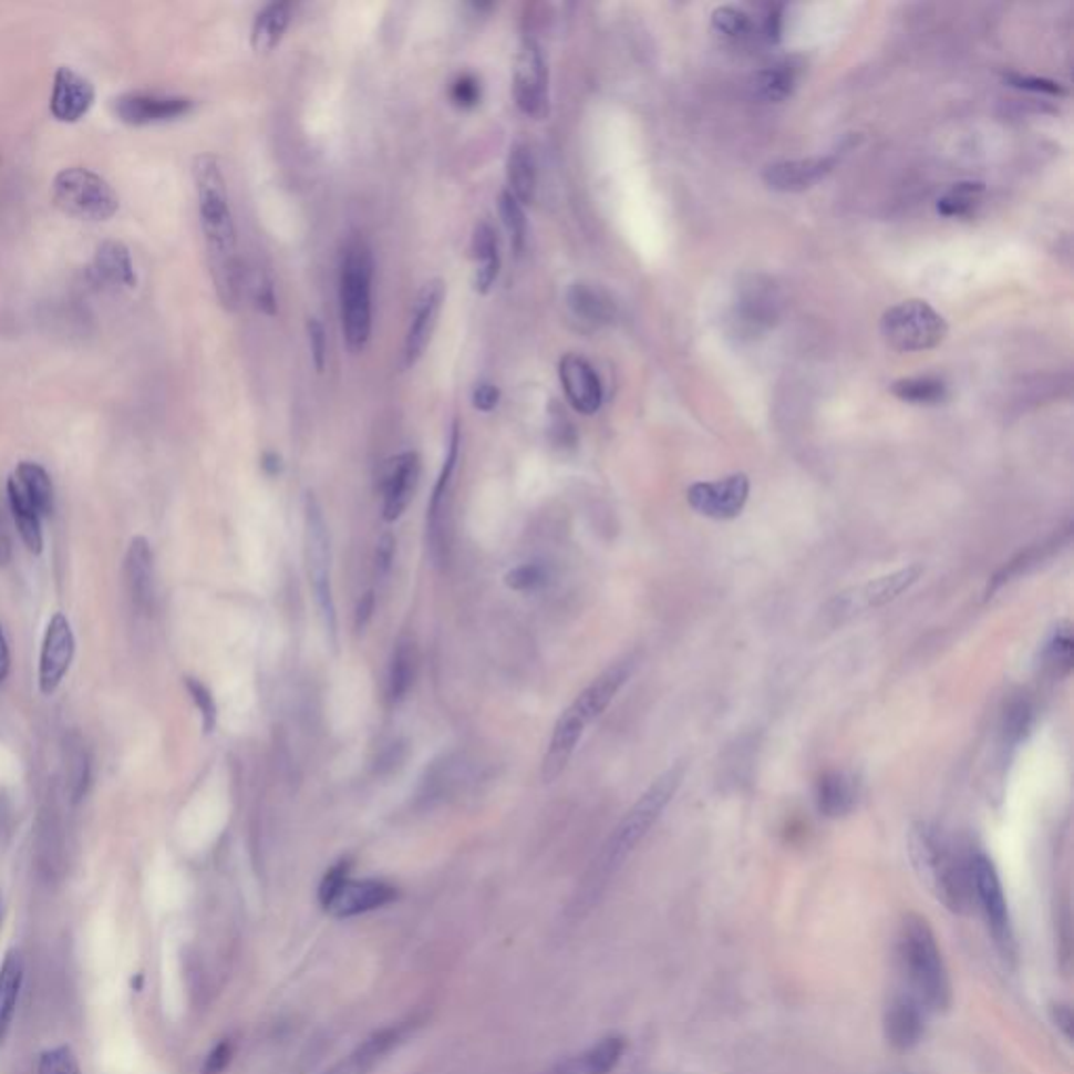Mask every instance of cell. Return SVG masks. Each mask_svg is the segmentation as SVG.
Masks as SVG:
<instances>
[{"mask_svg": "<svg viewBox=\"0 0 1074 1074\" xmlns=\"http://www.w3.org/2000/svg\"><path fill=\"white\" fill-rule=\"evenodd\" d=\"M199 225L206 239L210 273L220 304L229 311L238 309L246 290V271L238 257V231L231 210V198L220 162L213 154H202L192 166Z\"/></svg>", "mask_w": 1074, "mask_h": 1074, "instance_id": "cell-1", "label": "cell"}, {"mask_svg": "<svg viewBox=\"0 0 1074 1074\" xmlns=\"http://www.w3.org/2000/svg\"><path fill=\"white\" fill-rule=\"evenodd\" d=\"M909 856L921 884L953 913L972 905L970 858H963L953 839L932 823L919 820L909 829Z\"/></svg>", "mask_w": 1074, "mask_h": 1074, "instance_id": "cell-2", "label": "cell"}, {"mask_svg": "<svg viewBox=\"0 0 1074 1074\" xmlns=\"http://www.w3.org/2000/svg\"><path fill=\"white\" fill-rule=\"evenodd\" d=\"M634 657H626L609 665L600 677L595 678L576 701L560 714L550 736L548 752L541 762V781L555 783L565 773L569 760L576 752L577 743L586 733V729L597 720L616 699L621 686L632 677Z\"/></svg>", "mask_w": 1074, "mask_h": 1074, "instance_id": "cell-3", "label": "cell"}, {"mask_svg": "<svg viewBox=\"0 0 1074 1074\" xmlns=\"http://www.w3.org/2000/svg\"><path fill=\"white\" fill-rule=\"evenodd\" d=\"M684 778V768L674 766L657 778L655 783L638 797L637 804L619 820L616 832L602 846L598 855L595 869L590 871L586 881V896L598 895L600 888L609 881V877L626 863V858L637 850L638 844L651 832V827L659 820L661 813L677 796L678 787Z\"/></svg>", "mask_w": 1074, "mask_h": 1074, "instance_id": "cell-4", "label": "cell"}, {"mask_svg": "<svg viewBox=\"0 0 1074 1074\" xmlns=\"http://www.w3.org/2000/svg\"><path fill=\"white\" fill-rule=\"evenodd\" d=\"M898 956L909 980L911 995L926 1008L928 1014L947 1012L951 1005V978L934 932L923 917H905L898 936Z\"/></svg>", "mask_w": 1074, "mask_h": 1074, "instance_id": "cell-5", "label": "cell"}, {"mask_svg": "<svg viewBox=\"0 0 1074 1074\" xmlns=\"http://www.w3.org/2000/svg\"><path fill=\"white\" fill-rule=\"evenodd\" d=\"M372 283L374 255L361 236L347 239L340 257V321L347 349L359 355L372 339Z\"/></svg>", "mask_w": 1074, "mask_h": 1074, "instance_id": "cell-6", "label": "cell"}, {"mask_svg": "<svg viewBox=\"0 0 1074 1074\" xmlns=\"http://www.w3.org/2000/svg\"><path fill=\"white\" fill-rule=\"evenodd\" d=\"M53 202L61 213L82 220L112 219L120 208L118 194L97 173L72 166L53 179Z\"/></svg>", "mask_w": 1074, "mask_h": 1074, "instance_id": "cell-7", "label": "cell"}, {"mask_svg": "<svg viewBox=\"0 0 1074 1074\" xmlns=\"http://www.w3.org/2000/svg\"><path fill=\"white\" fill-rule=\"evenodd\" d=\"M949 326L926 300H905L881 318V337L898 353L930 351L947 339Z\"/></svg>", "mask_w": 1074, "mask_h": 1074, "instance_id": "cell-8", "label": "cell"}, {"mask_svg": "<svg viewBox=\"0 0 1074 1074\" xmlns=\"http://www.w3.org/2000/svg\"><path fill=\"white\" fill-rule=\"evenodd\" d=\"M923 574H926V567L916 562V565L902 567V569L892 571V574H886V576H879L876 579H867L865 584L853 586V588H848V590H844V592L832 598L825 607V617L834 626H837V623L841 626V623H846L855 617L881 609V607L898 600L905 592H909Z\"/></svg>", "mask_w": 1074, "mask_h": 1074, "instance_id": "cell-9", "label": "cell"}, {"mask_svg": "<svg viewBox=\"0 0 1074 1074\" xmlns=\"http://www.w3.org/2000/svg\"><path fill=\"white\" fill-rule=\"evenodd\" d=\"M304 536H307V560H309V577L311 586L318 600L319 616L323 621V628L328 632L330 642L337 647V607L332 597V579H330V536H328V525L321 515L318 499L311 494L307 496L304 506Z\"/></svg>", "mask_w": 1074, "mask_h": 1074, "instance_id": "cell-10", "label": "cell"}, {"mask_svg": "<svg viewBox=\"0 0 1074 1074\" xmlns=\"http://www.w3.org/2000/svg\"><path fill=\"white\" fill-rule=\"evenodd\" d=\"M970 881H972V898H975L980 905V911L987 919V926L995 940L996 949L1005 957H1014V930H1012L1008 900L995 865L989 856L980 853L970 856Z\"/></svg>", "mask_w": 1074, "mask_h": 1074, "instance_id": "cell-11", "label": "cell"}, {"mask_svg": "<svg viewBox=\"0 0 1074 1074\" xmlns=\"http://www.w3.org/2000/svg\"><path fill=\"white\" fill-rule=\"evenodd\" d=\"M459 456V426L458 422L452 426L450 435V450L447 458L443 462L437 485L433 489V498L426 515V541H428V553L431 558L443 565L450 558V504H452V483L454 473L458 466Z\"/></svg>", "mask_w": 1074, "mask_h": 1074, "instance_id": "cell-12", "label": "cell"}, {"mask_svg": "<svg viewBox=\"0 0 1074 1074\" xmlns=\"http://www.w3.org/2000/svg\"><path fill=\"white\" fill-rule=\"evenodd\" d=\"M513 95L518 110L529 118H541L548 112V65L534 37H525L518 47Z\"/></svg>", "mask_w": 1074, "mask_h": 1074, "instance_id": "cell-13", "label": "cell"}, {"mask_svg": "<svg viewBox=\"0 0 1074 1074\" xmlns=\"http://www.w3.org/2000/svg\"><path fill=\"white\" fill-rule=\"evenodd\" d=\"M750 499L747 475H731L717 481H699L686 492V502L696 515L714 520L736 518Z\"/></svg>", "mask_w": 1074, "mask_h": 1074, "instance_id": "cell-14", "label": "cell"}, {"mask_svg": "<svg viewBox=\"0 0 1074 1074\" xmlns=\"http://www.w3.org/2000/svg\"><path fill=\"white\" fill-rule=\"evenodd\" d=\"M443 300H445V283L441 279H431L420 288L419 297L412 307L405 340H403V368L407 370L414 368L426 353L437 328Z\"/></svg>", "mask_w": 1074, "mask_h": 1074, "instance_id": "cell-15", "label": "cell"}, {"mask_svg": "<svg viewBox=\"0 0 1074 1074\" xmlns=\"http://www.w3.org/2000/svg\"><path fill=\"white\" fill-rule=\"evenodd\" d=\"M76 640L68 617L55 613L47 626L40 651L39 684L42 695H53L74 659Z\"/></svg>", "mask_w": 1074, "mask_h": 1074, "instance_id": "cell-16", "label": "cell"}, {"mask_svg": "<svg viewBox=\"0 0 1074 1074\" xmlns=\"http://www.w3.org/2000/svg\"><path fill=\"white\" fill-rule=\"evenodd\" d=\"M194 110V101L179 95L159 93H126L114 101L118 120L131 126H149L183 118Z\"/></svg>", "mask_w": 1074, "mask_h": 1074, "instance_id": "cell-17", "label": "cell"}, {"mask_svg": "<svg viewBox=\"0 0 1074 1074\" xmlns=\"http://www.w3.org/2000/svg\"><path fill=\"white\" fill-rule=\"evenodd\" d=\"M558 380L565 397L576 412L584 416L597 414L602 405L605 391L595 365L588 359L577 353H567L558 363Z\"/></svg>", "mask_w": 1074, "mask_h": 1074, "instance_id": "cell-18", "label": "cell"}, {"mask_svg": "<svg viewBox=\"0 0 1074 1074\" xmlns=\"http://www.w3.org/2000/svg\"><path fill=\"white\" fill-rule=\"evenodd\" d=\"M397 888L382 881V879H347L337 895L332 896L323 909L330 916L347 919V917L363 916L376 911L380 907L391 905L397 900Z\"/></svg>", "mask_w": 1074, "mask_h": 1074, "instance_id": "cell-19", "label": "cell"}, {"mask_svg": "<svg viewBox=\"0 0 1074 1074\" xmlns=\"http://www.w3.org/2000/svg\"><path fill=\"white\" fill-rule=\"evenodd\" d=\"M420 459L416 452H403L389 459L382 478V517L386 523H395L412 502L419 483Z\"/></svg>", "mask_w": 1074, "mask_h": 1074, "instance_id": "cell-20", "label": "cell"}, {"mask_svg": "<svg viewBox=\"0 0 1074 1074\" xmlns=\"http://www.w3.org/2000/svg\"><path fill=\"white\" fill-rule=\"evenodd\" d=\"M95 103V86L91 80L80 76L72 68L61 65L53 79L51 114L63 124H74L84 118Z\"/></svg>", "mask_w": 1074, "mask_h": 1074, "instance_id": "cell-21", "label": "cell"}, {"mask_svg": "<svg viewBox=\"0 0 1074 1074\" xmlns=\"http://www.w3.org/2000/svg\"><path fill=\"white\" fill-rule=\"evenodd\" d=\"M837 154L825 156V158L806 159H785L771 164L764 171V183L783 194H797L815 187L818 180L825 179L834 166H836Z\"/></svg>", "mask_w": 1074, "mask_h": 1074, "instance_id": "cell-22", "label": "cell"}, {"mask_svg": "<svg viewBox=\"0 0 1074 1074\" xmlns=\"http://www.w3.org/2000/svg\"><path fill=\"white\" fill-rule=\"evenodd\" d=\"M414 1024L403 1022L389 1029H382L379 1033L368 1036L353 1054L347 1055L334 1068H330L326 1074H370L380 1062L397 1050L399 1045L410 1035Z\"/></svg>", "mask_w": 1074, "mask_h": 1074, "instance_id": "cell-23", "label": "cell"}, {"mask_svg": "<svg viewBox=\"0 0 1074 1074\" xmlns=\"http://www.w3.org/2000/svg\"><path fill=\"white\" fill-rule=\"evenodd\" d=\"M926 1008L911 993L896 996L886 1012V1036L890 1045L900 1052L916 1047L926 1033Z\"/></svg>", "mask_w": 1074, "mask_h": 1074, "instance_id": "cell-24", "label": "cell"}, {"mask_svg": "<svg viewBox=\"0 0 1074 1074\" xmlns=\"http://www.w3.org/2000/svg\"><path fill=\"white\" fill-rule=\"evenodd\" d=\"M91 269L97 283H103V288H110V290H128V288H135L137 283L131 250L118 239L101 241Z\"/></svg>", "mask_w": 1074, "mask_h": 1074, "instance_id": "cell-25", "label": "cell"}, {"mask_svg": "<svg viewBox=\"0 0 1074 1074\" xmlns=\"http://www.w3.org/2000/svg\"><path fill=\"white\" fill-rule=\"evenodd\" d=\"M815 802L818 813L827 818L850 815L858 802V781L846 771L825 773L816 781Z\"/></svg>", "mask_w": 1074, "mask_h": 1074, "instance_id": "cell-26", "label": "cell"}, {"mask_svg": "<svg viewBox=\"0 0 1074 1074\" xmlns=\"http://www.w3.org/2000/svg\"><path fill=\"white\" fill-rule=\"evenodd\" d=\"M471 250H473V260H475V278H473L475 292L489 295L494 290L496 281H498L502 259H499L498 234L487 220L477 223V227L473 231Z\"/></svg>", "mask_w": 1074, "mask_h": 1074, "instance_id": "cell-27", "label": "cell"}, {"mask_svg": "<svg viewBox=\"0 0 1074 1074\" xmlns=\"http://www.w3.org/2000/svg\"><path fill=\"white\" fill-rule=\"evenodd\" d=\"M126 581L133 602L141 611H147L154 605V553L145 537L137 536L126 553Z\"/></svg>", "mask_w": 1074, "mask_h": 1074, "instance_id": "cell-28", "label": "cell"}, {"mask_svg": "<svg viewBox=\"0 0 1074 1074\" xmlns=\"http://www.w3.org/2000/svg\"><path fill=\"white\" fill-rule=\"evenodd\" d=\"M623 1052L626 1041L621 1036H607L590 1050L558 1062L548 1074H611Z\"/></svg>", "mask_w": 1074, "mask_h": 1074, "instance_id": "cell-29", "label": "cell"}, {"mask_svg": "<svg viewBox=\"0 0 1074 1074\" xmlns=\"http://www.w3.org/2000/svg\"><path fill=\"white\" fill-rule=\"evenodd\" d=\"M295 18V4L288 0H276L260 9L252 23L250 42L257 53H271L278 47L286 30Z\"/></svg>", "mask_w": 1074, "mask_h": 1074, "instance_id": "cell-30", "label": "cell"}, {"mask_svg": "<svg viewBox=\"0 0 1074 1074\" xmlns=\"http://www.w3.org/2000/svg\"><path fill=\"white\" fill-rule=\"evenodd\" d=\"M506 180H508L506 192H510L518 204L529 206L536 199L537 162L529 145L515 143L510 147V154L506 159Z\"/></svg>", "mask_w": 1074, "mask_h": 1074, "instance_id": "cell-31", "label": "cell"}, {"mask_svg": "<svg viewBox=\"0 0 1074 1074\" xmlns=\"http://www.w3.org/2000/svg\"><path fill=\"white\" fill-rule=\"evenodd\" d=\"M21 984H23V959L18 949H11L0 965V1047L4 1045L18 1001H20Z\"/></svg>", "mask_w": 1074, "mask_h": 1074, "instance_id": "cell-32", "label": "cell"}, {"mask_svg": "<svg viewBox=\"0 0 1074 1074\" xmlns=\"http://www.w3.org/2000/svg\"><path fill=\"white\" fill-rule=\"evenodd\" d=\"M567 307L579 321L598 328L607 326L616 318V304L602 290L590 283H574L567 290Z\"/></svg>", "mask_w": 1074, "mask_h": 1074, "instance_id": "cell-33", "label": "cell"}, {"mask_svg": "<svg viewBox=\"0 0 1074 1074\" xmlns=\"http://www.w3.org/2000/svg\"><path fill=\"white\" fill-rule=\"evenodd\" d=\"M7 496H9V506H11V513H13L18 531H20L25 548L32 555H40L42 546H44L42 527H40V513L37 510V506L32 504V499L25 496V492L21 489L20 483L16 481L13 475L7 483Z\"/></svg>", "mask_w": 1074, "mask_h": 1074, "instance_id": "cell-34", "label": "cell"}, {"mask_svg": "<svg viewBox=\"0 0 1074 1074\" xmlns=\"http://www.w3.org/2000/svg\"><path fill=\"white\" fill-rule=\"evenodd\" d=\"M13 477L20 483L25 496L32 499L40 517H49L55 508L53 483H51L49 473L37 462H21L20 466L16 468Z\"/></svg>", "mask_w": 1074, "mask_h": 1074, "instance_id": "cell-35", "label": "cell"}, {"mask_svg": "<svg viewBox=\"0 0 1074 1074\" xmlns=\"http://www.w3.org/2000/svg\"><path fill=\"white\" fill-rule=\"evenodd\" d=\"M416 677V649L414 642L407 638H401L391 657V668H389V699L393 703H399L414 684Z\"/></svg>", "mask_w": 1074, "mask_h": 1074, "instance_id": "cell-36", "label": "cell"}, {"mask_svg": "<svg viewBox=\"0 0 1074 1074\" xmlns=\"http://www.w3.org/2000/svg\"><path fill=\"white\" fill-rule=\"evenodd\" d=\"M892 395L911 405H940L947 399L944 380L936 376H911L896 380L890 386Z\"/></svg>", "mask_w": 1074, "mask_h": 1074, "instance_id": "cell-37", "label": "cell"}, {"mask_svg": "<svg viewBox=\"0 0 1074 1074\" xmlns=\"http://www.w3.org/2000/svg\"><path fill=\"white\" fill-rule=\"evenodd\" d=\"M984 194V185L978 180H963L953 185L942 198L938 199L936 210L947 219H961L974 213L975 206Z\"/></svg>", "mask_w": 1074, "mask_h": 1074, "instance_id": "cell-38", "label": "cell"}, {"mask_svg": "<svg viewBox=\"0 0 1074 1074\" xmlns=\"http://www.w3.org/2000/svg\"><path fill=\"white\" fill-rule=\"evenodd\" d=\"M796 68L792 63H781L775 68H766L757 72L754 79V91L764 101L787 100L796 89Z\"/></svg>", "mask_w": 1074, "mask_h": 1074, "instance_id": "cell-39", "label": "cell"}, {"mask_svg": "<svg viewBox=\"0 0 1074 1074\" xmlns=\"http://www.w3.org/2000/svg\"><path fill=\"white\" fill-rule=\"evenodd\" d=\"M499 217H502V223L508 231V238H510V246L515 250V255L520 257L523 250H525V244H527V217H525V206L518 204L517 199L513 198L510 192H502L498 199Z\"/></svg>", "mask_w": 1074, "mask_h": 1074, "instance_id": "cell-40", "label": "cell"}, {"mask_svg": "<svg viewBox=\"0 0 1074 1074\" xmlns=\"http://www.w3.org/2000/svg\"><path fill=\"white\" fill-rule=\"evenodd\" d=\"M68 754V776H70V794L74 802L82 799L89 789V778H91V766H89V754L84 750V743L80 735L70 736L65 745Z\"/></svg>", "mask_w": 1074, "mask_h": 1074, "instance_id": "cell-41", "label": "cell"}, {"mask_svg": "<svg viewBox=\"0 0 1074 1074\" xmlns=\"http://www.w3.org/2000/svg\"><path fill=\"white\" fill-rule=\"evenodd\" d=\"M712 28L714 32L726 40H743L752 34V18L733 4L717 7L712 16Z\"/></svg>", "mask_w": 1074, "mask_h": 1074, "instance_id": "cell-42", "label": "cell"}, {"mask_svg": "<svg viewBox=\"0 0 1074 1074\" xmlns=\"http://www.w3.org/2000/svg\"><path fill=\"white\" fill-rule=\"evenodd\" d=\"M1073 655L1074 640L1071 628L1068 626L1057 628L1054 637L1050 638V642L1045 644V655H1043L1045 657V665L1057 677H1066L1073 670Z\"/></svg>", "mask_w": 1074, "mask_h": 1074, "instance_id": "cell-43", "label": "cell"}, {"mask_svg": "<svg viewBox=\"0 0 1074 1074\" xmlns=\"http://www.w3.org/2000/svg\"><path fill=\"white\" fill-rule=\"evenodd\" d=\"M246 288L252 297L255 307L262 316L273 318L278 313V295H276V283L273 278L262 269L257 267L252 273H246Z\"/></svg>", "mask_w": 1074, "mask_h": 1074, "instance_id": "cell-44", "label": "cell"}, {"mask_svg": "<svg viewBox=\"0 0 1074 1074\" xmlns=\"http://www.w3.org/2000/svg\"><path fill=\"white\" fill-rule=\"evenodd\" d=\"M39 1074H82V1068L70 1045H58L40 1055Z\"/></svg>", "mask_w": 1074, "mask_h": 1074, "instance_id": "cell-45", "label": "cell"}, {"mask_svg": "<svg viewBox=\"0 0 1074 1074\" xmlns=\"http://www.w3.org/2000/svg\"><path fill=\"white\" fill-rule=\"evenodd\" d=\"M185 686L189 691V695L194 699L196 708L202 714V724H204V733H213L215 726H217V703H215V696L213 693L206 689V684H202L196 678H185Z\"/></svg>", "mask_w": 1074, "mask_h": 1074, "instance_id": "cell-46", "label": "cell"}, {"mask_svg": "<svg viewBox=\"0 0 1074 1074\" xmlns=\"http://www.w3.org/2000/svg\"><path fill=\"white\" fill-rule=\"evenodd\" d=\"M544 581H546V571L537 562L518 565L510 574H506V586L513 588V590H517V592L536 590Z\"/></svg>", "mask_w": 1074, "mask_h": 1074, "instance_id": "cell-47", "label": "cell"}, {"mask_svg": "<svg viewBox=\"0 0 1074 1074\" xmlns=\"http://www.w3.org/2000/svg\"><path fill=\"white\" fill-rule=\"evenodd\" d=\"M450 100L459 110H473L481 101V82L473 74H462L452 82Z\"/></svg>", "mask_w": 1074, "mask_h": 1074, "instance_id": "cell-48", "label": "cell"}, {"mask_svg": "<svg viewBox=\"0 0 1074 1074\" xmlns=\"http://www.w3.org/2000/svg\"><path fill=\"white\" fill-rule=\"evenodd\" d=\"M1033 722V708L1026 699L1012 701L1008 712H1005V733L1012 739H1022L1024 733L1031 729Z\"/></svg>", "mask_w": 1074, "mask_h": 1074, "instance_id": "cell-49", "label": "cell"}, {"mask_svg": "<svg viewBox=\"0 0 1074 1074\" xmlns=\"http://www.w3.org/2000/svg\"><path fill=\"white\" fill-rule=\"evenodd\" d=\"M307 337H309V349H311L313 365L321 374L326 370V363H328V337H326V328H323L321 319L309 318Z\"/></svg>", "mask_w": 1074, "mask_h": 1074, "instance_id": "cell-50", "label": "cell"}, {"mask_svg": "<svg viewBox=\"0 0 1074 1074\" xmlns=\"http://www.w3.org/2000/svg\"><path fill=\"white\" fill-rule=\"evenodd\" d=\"M349 871H351V860H349V858H342V860H339V863H337V865H334V867H332V869H330V871L323 876L321 884H319V902H321V907H323V905H326V902H328L332 896L337 895V890H339L340 886H342V884L349 879Z\"/></svg>", "mask_w": 1074, "mask_h": 1074, "instance_id": "cell-51", "label": "cell"}, {"mask_svg": "<svg viewBox=\"0 0 1074 1074\" xmlns=\"http://www.w3.org/2000/svg\"><path fill=\"white\" fill-rule=\"evenodd\" d=\"M1010 80V84L1015 86V89H1024V91H1035V93H1047V95H1064L1066 89L1060 86L1054 80L1035 79V76H1022V74H1010L1005 76Z\"/></svg>", "mask_w": 1074, "mask_h": 1074, "instance_id": "cell-52", "label": "cell"}, {"mask_svg": "<svg viewBox=\"0 0 1074 1074\" xmlns=\"http://www.w3.org/2000/svg\"><path fill=\"white\" fill-rule=\"evenodd\" d=\"M231 1055H234V1045L231 1041H220L219 1045L206 1055L204 1060V1066H202V1074H220L231 1062Z\"/></svg>", "mask_w": 1074, "mask_h": 1074, "instance_id": "cell-53", "label": "cell"}, {"mask_svg": "<svg viewBox=\"0 0 1074 1074\" xmlns=\"http://www.w3.org/2000/svg\"><path fill=\"white\" fill-rule=\"evenodd\" d=\"M499 403V389L494 382H478L473 391V405L478 412H492Z\"/></svg>", "mask_w": 1074, "mask_h": 1074, "instance_id": "cell-54", "label": "cell"}, {"mask_svg": "<svg viewBox=\"0 0 1074 1074\" xmlns=\"http://www.w3.org/2000/svg\"><path fill=\"white\" fill-rule=\"evenodd\" d=\"M393 558H395V537L391 534H384L380 537L379 546H376V574H379V577L389 576V571L393 567Z\"/></svg>", "mask_w": 1074, "mask_h": 1074, "instance_id": "cell-55", "label": "cell"}, {"mask_svg": "<svg viewBox=\"0 0 1074 1074\" xmlns=\"http://www.w3.org/2000/svg\"><path fill=\"white\" fill-rule=\"evenodd\" d=\"M372 613H374V592H368V595H363L361 600H359L358 619H355L358 630H363V628H365V623L370 621Z\"/></svg>", "mask_w": 1074, "mask_h": 1074, "instance_id": "cell-56", "label": "cell"}, {"mask_svg": "<svg viewBox=\"0 0 1074 1074\" xmlns=\"http://www.w3.org/2000/svg\"><path fill=\"white\" fill-rule=\"evenodd\" d=\"M9 560H11V539L4 527V518L0 515V567L9 565Z\"/></svg>", "mask_w": 1074, "mask_h": 1074, "instance_id": "cell-57", "label": "cell"}, {"mask_svg": "<svg viewBox=\"0 0 1074 1074\" xmlns=\"http://www.w3.org/2000/svg\"><path fill=\"white\" fill-rule=\"evenodd\" d=\"M9 668H11V657H9L7 638L2 634V626H0V684L4 682V678L9 674Z\"/></svg>", "mask_w": 1074, "mask_h": 1074, "instance_id": "cell-58", "label": "cell"}, {"mask_svg": "<svg viewBox=\"0 0 1074 1074\" xmlns=\"http://www.w3.org/2000/svg\"><path fill=\"white\" fill-rule=\"evenodd\" d=\"M262 468H265L269 475H278L279 468H281V459H279L278 454L267 452V454L262 456Z\"/></svg>", "mask_w": 1074, "mask_h": 1074, "instance_id": "cell-59", "label": "cell"}, {"mask_svg": "<svg viewBox=\"0 0 1074 1074\" xmlns=\"http://www.w3.org/2000/svg\"><path fill=\"white\" fill-rule=\"evenodd\" d=\"M2 916H4V905H2V895H0V923H2Z\"/></svg>", "mask_w": 1074, "mask_h": 1074, "instance_id": "cell-60", "label": "cell"}]
</instances>
